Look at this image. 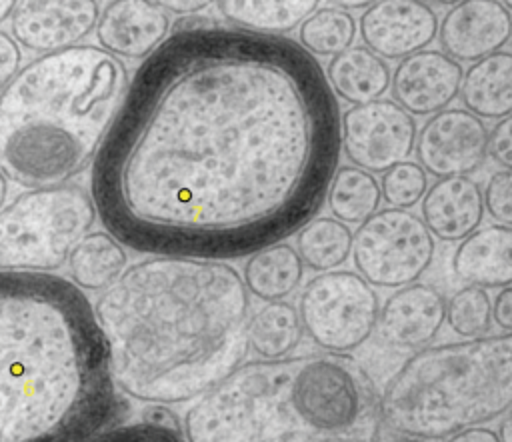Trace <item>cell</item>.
I'll return each instance as SVG.
<instances>
[{"mask_svg": "<svg viewBox=\"0 0 512 442\" xmlns=\"http://www.w3.org/2000/svg\"><path fill=\"white\" fill-rule=\"evenodd\" d=\"M340 114L292 38L220 22L172 32L136 68L92 162L96 214L136 252L248 256L322 208Z\"/></svg>", "mask_w": 512, "mask_h": 442, "instance_id": "1", "label": "cell"}, {"mask_svg": "<svg viewBox=\"0 0 512 442\" xmlns=\"http://www.w3.org/2000/svg\"><path fill=\"white\" fill-rule=\"evenodd\" d=\"M92 306L116 388L144 404L200 398L250 348V294L226 260L144 258Z\"/></svg>", "mask_w": 512, "mask_h": 442, "instance_id": "2", "label": "cell"}, {"mask_svg": "<svg viewBox=\"0 0 512 442\" xmlns=\"http://www.w3.org/2000/svg\"><path fill=\"white\" fill-rule=\"evenodd\" d=\"M118 412L86 294L52 272L0 270V442H84Z\"/></svg>", "mask_w": 512, "mask_h": 442, "instance_id": "3", "label": "cell"}, {"mask_svg": "<svg viewBox=\"0 0 512 442\" xmlns=\"http://www.w3.org/2000/svg\"><path fill=\"white\" fill-rule=\"evenodd\" d=\"M380 392L350 354L248 360L196 398L186 442H380Z\"/></svg>", "mask_w": 512, "mask_h": 442, "instance_id": "4", "label": "cell"}, {"mask_svg": "<svg viewBox=\"0 0 512 442\" xmlns=\"http://www.w3.org/2000/svg\"><path fill=\"white\" fill-rule=\"evenodd\" d=\"M128 88L94 44L40 54L0 90V170L20 186L62 184L94 162Z\"/></svg>", "mask_w": 512, "mask_h": 442, "instance_id": "5", "label": "cell"}, {"mask_svg": "<svg viewBox=\"0 0 512 442\" xmlns=\"http://www.w3.org/2000/svg\"><path fill=\"white\" fill-rule=\"evenodd\" d=\"M512 408V332L416 350L380 392L382 426L442 440Z\"/></svg>", "mask_w": 512, "mask_h": 442, "instance_id": "6", "label": "cell"}, {"mask_svg": "<svg viewBox=\"0 0 512 442\" xmlns=\"http://www.w3.org/2000/svg\"><path fill=\"white\" fill-rule=\"evenodd\" d=\"M92 194L78 184L38 186L0 210V270L52 272L96 220Z\"/></svg>", "mask_w": 512, "mask_h": 442, "instance_id": "7", "label": "cell"}, {"mask_svg": "<svg viewBox=\"0 0 512 442\" xmlns=\"http://www.w3.org/2000/svg\"><path fill=\"white\" fill-rule=\"evenodd\" d=\"M298 314L312 344L324 352L348 354L374 334L380 298L358 272L328 270L306 282Z\"/></svg>", "mask_w": 512, "mask_h": 442, "instance_id": "8", "label": "cell"}, {"mask_svg": "<svg viewBox=\"0 0 512 442\" xmlns=\"http://www.w3.org/2000/svg\"><path fill=\"white\" fill-rule=\"evenodd\" d=\"M436 242L420 216L382 208L358 224L352 236L356 272L376 288L396 290L418 282L430 268Z\"/></svg>", "mask_w": 512, "mask_h": 442, "instance_id": "9", "label": "cell"}, {"mask_svg": "<svg viewBox=\"0 0 512 442\" xmlns=\"http://www.w3.org/2000/svg\"><path fill=\"white\" fill-rule=\"evenodd\" d=\"M416 122L400 104L378 98L340 114V144L352 166L384 174L414 152Z\"/></svg>", "mask_w": 512, "mask_h": 442, "instance_id": "10", "label": "cell"}, {"mask_svg": "<svg viewBox=\"0 0 512 442\" xmlns=\"http://www.w3.org/2000/svg\"><path fill=\"white\" fill-rule=\"evenodd\" d=\"M418 164L436 178L468 176L488 156V128L466 108H444L416 132Z\"/></svg>", "mask_w": 512, "mask_h": 442, "instance_id": "11", "label": "cell"}, {"mask_svg": "<svg viewBox=\"0 0 512 442\" xmlns=\"http://www.w3.org/2000/svg\"><path fill=\"white\" fill-rule=\"evenodd\" d=\"M98 16L96 0H18L10 30L18 46L48 54L84 40L96 28Z\"/></svg>", "mask_w": 512, "mask_h": 442, "instance_id": "12", "label": "cell"}, {"mask_svg": "<svg viewBox=\"0 0 512 442\" xmlns=\"http://www.w3.org/2000/svg\"><path fill=\"white\" fill-rule=\"evenodd\" d=\"M362 44L384 60H402L438 36V14L422 0H378L358 26Z\"/></svg>", "mask_w": 512, "mask_h": 442, "instance_id": "13", "label": "cell"}, {"mask_svg": "<svg viewBox=\"0 0 512 442\" xmlns=\"http://www.w3.org/2000/svg\"><path fill=\"white\" fill-rule=\"evenodd\" d=\"M462 66L442 50L424 48L402 58L390 78L392 100L412 116H432L460 94Z\"/></svg>", "mask_w": 512, "mask_h": 442, "instance_id": "14", "label": "cell"}, {"mask_svg": "<svg viewBox=\"0 0 512 442\" xmlns=\"http://www.w3.org/2000/svg\"><path fill=\"white\" fill-rule=\"evenodd\" d=\"M446 322V296L432 284L412 282L396 288L380 306L378 334L398 352H416L440 334Z\"/></svg>", "mask_w": 512, "mask_h": 442, "instance_id": "15", "label": "cell"}, {"mask_svg": "<svg viewBox=\"0 0 512 442\" xmlns=\"http://www.w3.org/2000/svg\"><path fill=\"white\" fill-rule=\"evenodd\" d=\"M440 50L456 62H476L512 38V14L498 0H460L438 24Z\"/></svg>", "mask_w": 512, "mask_h": 442, "instance_id": "16", "label": "cell"}, {"mask_svg": "<svg viewBox=\"0 0 512 442\" xmlns=\"http://www.w3.org/2000/svg\"><path fill=\"white\" fill-rule=\"evenodd\" d=\"M168 14L154 0H112L96 22L98 46L116 58L144 60L166 38Z\"/></svg>", "mask_w": 512, "mask_h": 442, "instance_id": "17", "label": "cell"}, {"mask_svg": "<svg viewBox=\"0 0 512 442\" xmlns=\"http://www.w3.org/2000/svg\"><path fill=\"white\" fill-rule=\"evenodd\" d=\"M420 218L440 242H460L480 228L484 218L482 188L470 176L438 178L428 186Z\"/></svg>", "mask_w": 512, "mask_h": 442, "instance_id": "18", "label": "cell"}, {"mask_svg": "<svg viewBox=\"0 0 512 442\" xmlns=\"http://www.w3.org/2000/svg\"><path fill=\"white\" fill-rule=\"evenodd\" d=\"M452 274L462 284L486 290L512 286V226L488 224L460 240Z\"/></svg>", "mask_w": 512, "mask_h": 442, "instance_id": "19", "label": "cell"}, {"mask_svg": "<svg viewBox=\"0 0 512 442\" xmlns=\"http://www.w3.org/2000/svg\"><path fill=\"white\" fill-rule=\"evenodd\" d=\"M468 112L480 120L512 114V52L498 50L470 64L462 74L460 94Z\"/></svg>", "mask_w": 512, "mask_h": 442, "instance_id": "20", "label": "cell"}, {"mask_svg": "<svg viewBox=\"0 0 512 442\" xmlns=\"http://www.w3.org/2000/svg\"><path fill=\"white\" fill-rule=\"evenodd\" d=\"M324 72L334 96L352 106L382 98L392 78L386 60L364 44L332 56Z\"/></svg>", "mask_w": 512, "mask_h": 442, "instance_id": "21", "label": "cell"}, {"mask_svg": "<svg viewBox=\"0 0 512 442\" xmlns=\"http://www.w3.org/2000/svg\"><path fill=\"white\" fill-rule=\"evenodd\" d=\"M304 262L288 242H274L252 252L244 264L242 280L250 296L262 302L286 300L304 280Z\"/></svg>", "mask_w": 512, "mask_h": 442, "instance_id": "22", "label": "cell"}, {"mask_svg": "<svg viewBox=\"0 0 512 442\" xmlns=\"http://www.w3.org/2000/svg\"><path fill=\"white\" fill-rule=\"evenodd\" d=\"M68 274L80 290H106L126 270L128 254L124 244L110 232H88L70 252Z\"/></svg>", "mask_w": 512, "mask_h": 442, "instance_id": "23", "label": "cell"}, {"mask_svg": "<svg viewBox=\"0 0 512 442\" xmlns=\"http://www.w3.org/2000/svg\"><path fill=\"white\" fill-rule=\"evenodd\" d=\"M222 18L242 30L284 36L300 26L320 0H216Z\"/></svg>", "mask_w": 512, "mask_h": 442, "instance_id": "24", "label": "cell"}, {"mask_svg": "<svg viewBox=\"0 0 512 442\" xmlns=\"http://www.w3.org/2000/svg\"><path fill=\"white\" fill-rule=\"evenodd\" d=\"M304 328L298 308L290 302H266L248 320L250 350L262 360L290 356L302 342Z\"/></svg>", "mask_w": 512, "mask_h": 442, "instance_id": "25", "label": "cell"}, {"mask_svg": "<svg viewBox=\"0 0 512 442\" xmlns=\"http://www.w3.org/2000/svg\"><path fill=\"white\" fill-rule=\"evenodd\" d=\"M334 218L344 224H362L382 202V190L376 176L352 164L338 166L328 184L326 200Z\"/></svg>", "mask_w": 512, "mask_h": 442, "instance_id": "26", "label": "cell"}, {"mask_svg": "<svg viewBox=\"0 0 512 442\" xmlns=\"http://www.w3.org/2000/svg\"><path fill=\"white\" fill-rule=\"evenodd\" d=\"M352 236L350 226L338 218L314 216L296 230V252L306 268L328 272L350 258Z\"/></svg>", "mask_w": 512, "mask_h": 442, "instance_id": "27", "label": "cell"}, {"mask_svg": "<svg viewBox=\"0 0 512 442\" xmlns=\"http://www.w3.org/2000/svg\"><path fill=\"white\" fill-rule=\"evenodd\" d=\"M358 24L354 16L336 6H318L300 26L298 44L314 58H332L356 40Z\"/></svg>", "mask_w": 512, "mask_h": 442, "instance_id": "28", "label": "cell"}, {"mask_svg": "<svg viewBox=\"0 0 512 442\" xmlns=\"http://www.w3.org/2000/svg\"><path fill=\"white\" fill-rule=\"evenodd\" d=\"M446 322L462 338L484 336L492 330V298L486 288L466 284L446 298Z\"/></svg>", "mask_w": 512, "mask_h": 442, "instance_id": "29", "label": "cell"}, {"mask_svg": "<svg viewBox=\"0 0 512 442\" xmlns=\"http://www.w3.org/2000/svg\"><path fill=\"white\" fill-rule=\"evenodd\" d=\"M380 190L382 200L388 206L410 210L424 198L428 190V174L418 162L404 160L382 174Z\"/></svg>", "mask_w": 512, "mask_h": 442, "instance_id": "30", "label": "cell"}, {"mask_svg": "<svg viewBox=\"0 0 512 442\" xmlns=\"http://www.w3.org/2000/svg\"><path fill=\"white\" fill-rule=\"evenodd\" d=\"M84 442H186L182 432H174L162 426L148 424L144 420L124 426H114L108 430H100Z\"/></svg>", "mask_w": 512, "mask_h": 442, "instance_id": "31", "label": "cell"}, {"mask_svg": "<svg viewBox=\"0 0 512 442\" xmlns=\"http://www.w3.org/2000/svg\"><path fill=\"white\" fill-rule=\"evenodd\" d=\"M482 198L484 212H488L496 224L512 226V170L502 168L494 172L482 190Z\"/></svg>", "mask_w": 512, "mask_h": 442, "instance_id": "32", "label": "cell"}, {"mask_svg": "<svg viewBox=\"0 0 512 442\" xmlns=\"http://www.w3.org/2000/svg\"><path fill=\"white\" fill-rule=\"evenodd\" d=\"M488 156L504 170H512V114L500 118L488 132Z\"/></svg>", "mask_w": 512, "mask_h": 442, "instance_id": "33", "label": "cell"}, {"mask_svg": "<svg viewBox=\"0 0 512 442\" xmlns=\"http://www.w3.org/2000/svg\"><path fill=\"white\" fill-rule=\"evenodd\" d=\"M22 62V52L18 42L0 30V90L18 74Z\"/></svg>", "mask_w": 512, "mask_h": 442, "instance_id": "34", "label": "cell"}, {"mask_svg": "<svg viewBox=\"0 0 512 442\" xmlns=\"http://www.w3.org/2000/svg\"><path fill=\"white\" fill-rule=\"evenodd\" d=\"M492 320L502 332H512V286L500 288L492 300Z\"/></svg>", "mask_w": 512, "mask_h": 442, "instance_id": "35", "label": "cell"}, {"mask_svg": "<svg viewBox=\"0 0 512 442\" xmlns=\"http://www.w3.org/2000/svg\"><path fill=\"white\" fill-rule=\"evenodd\" d=\"M142 420L148 422V424H154V426H162V428H168V430H174V432H182L176 414L172 410H168L164 404H148L142 410Z\"/></svg>", "mask_w": 512, "mask_h": 442, "instance_id": "36", "label": "cell"}, {"mask_svg": "<svg viewBox=\"0 0 512 442\" xmlns=\"http://www.w3.org/2000/svg\"><path fill=\"white\" fill-rule=\"evenodd\" d=\"M164 12H172V14H180V16H188V14H196L206 10L210 4H214L216 0H154Z\"/></svg>", "mask_w": 512, "mask_h": 442, "instance_id": "37", "label": "cell"}, {"mask_svg": "<svg viewBox=\"0 0 512 442\" xmlns=\"http://www.w3.org/2000/svg\"><path fill=\"white\" fill-rule=\"evenodd\" d=\"M446 442H500L498 434L484 426H472L448 436Z\"/></svg>", "mask_w": 512, "mask_h": 442, "instance_id": "38", "label": "cell"}, {"mask_svg": "<svg viewBox=\"0 0 512 442\" xmlns=\"http://www.w3.org/2000/svg\"><path fill=\"white\" fill-rule=\"evenodd\" d=\"M328 2L336 8H342V10L350 12V10H366L372 4H376L378 0H328Z\"/></svg>", "mask_w": 512, "mask_h": 442, "instance_id": "39", "label": "cell"}, {"mask_svg": "<svg viewBox=\"0 0 512 442\" xmlns=\"http://www.w3.org/2000/svg\"><path fill=\"white\" fill-rule=\"evenodd\" d=\"M498 438L500 442H512V408L504 412V418L498 424Z\"/></svg>", "mask_w": 512, "mask_h": 442, "instance_id": "40", "label": "cell"}, {"mask_svg": "<svg viewBox=\"0 0 512 442\" xmlns=\"http://www.w3.org/2000/svg\"><path fill=\"white\" fill-rule=\"evenodd\" d=\"M16 2H18V0H0V24H2L6 18H10V14H12L14 6H16Z\"/></svg>", "mask_w": 512, "mask_h": 442, "instance_id": "41", "label": "cell"}, {"mask_svg": "<svg viewBox=\"0 0 512 442\" xmlns=\"http://www.w3.org/2000/svg\"><path fill=\"white\" fill-rule=\"evenodd\" d=\"M6 196H8V178H6V176H4V172L0 170V210L4 208Z\"/></svg>", "mask_w": 512, "mask_h": 442, "instance_id": "42", "label": "cell"}, {"mask_svg": "<svg viewBox=\"0 0 512 442\" xmlns=\"http://www.w3.org/2000/svg\"><path fill=\"white\" fill-rule=\"evenodd\" d=\"M422 2H426V4H430V6H454V4H458L460 0H422Z\"/></svg>", "mask_w": 512, "mask_h": 442, "instance_id": "43", "label": "cell"}, {"mask_svg": "<svg viewBox=\"0 0 512 442\" xmlns=\"http://www.w3.org/2000/svg\"><path fill=\"white\" fill-rule=\"evenodd\" d=\"M392 442H426V440H420V438H410V436H402L398 440H392Z\"/></svg>", "mask_w": 512, "mask_h": 442, "instance_id": "44", "label": "cell"}, {"mask_svg": "<svg viewBox=\"0 0 512 442\" xmlns=\"http://www.w3.org/2000/svg\"><path fill=\"white\" fill-rule=\"evenodd\" d=\"M498 2H500L504 8H508V10L512 12V0H498Z\"/></svg>", "mask_w": 512, "mask_h": 442, "instance_id": "45", "label": "cell"}, {"mask_svg": "<svg viewBox=\"0 0 512 442\" xmlns=\"http://www.w3.org/2000/svg\"><path fill=\"white\" fill-rule=\"evenodd\" d=\"M510 40H512V38H510Z\"/></svg>", "mask_w": 512, "mask_h": 442, "instance_id": "46", "label": "cell"}]
</instances>
